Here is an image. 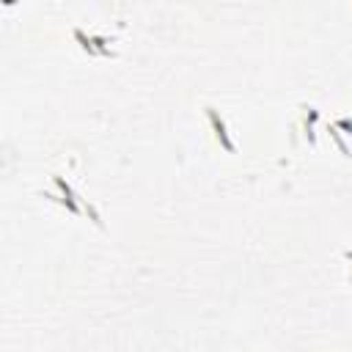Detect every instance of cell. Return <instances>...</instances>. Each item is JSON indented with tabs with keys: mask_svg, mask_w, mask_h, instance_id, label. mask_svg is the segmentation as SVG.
<instances>
[{
	"mask_svg": "<svg viewBox=\"0 0 352 352\" xmlns=\"http://www.w3.org/2000/svg\"><path fill=\"white\" fill-rule=\"evenodd\" d=\"M204 113H206V121H209V129H212L217 146H220L226 154H236V143H234V138H231V132H228V124H226L223 113H220L214 104H204Z\"/></svg>",
	"mask_w": 352,
	"mask_h": 352,
	"instance_id": "obj_1",
	"label": "cell"
},
{
	"mask_svg": "<svg viewBox=\"0 0 352 352\" xmlns=\"http://www.w3.org/2000/svg\"><path fill=\"white\" fill-rule=\"evenodd\" d=\"M300 110H305V118H302V135L308 140L311 148H316V135H314V124L319 121V110L314 104H300Z\"/></svg>",
	"mask_w": 352,
	"mask_h": 352,
	"instance_id": "obj_2",
	"label": "cell"
},
{
	"mask_svg": "<svg viewBox=\"0 0 352 352\" xmlns=\"http://www.w3.org/2000/svg\"><path fill=\"white\" fill-rule=\"evenodd\" d=\"M324 132H327V138H333V140H336V146H338V151H341L344 157H349V146L344 143V138H341V132H338V129H336L333 124H327V126H324Z\"/></svg>",
	"mask_w": 352,
	"mask_h": 352,
	"instance_id": "obj_3",
	"label": "cell"
},
{
	"mask_svg": "<svg viewBox=\"0 0 352 352\" xmlns=\"http://www.w3.org/2000/svg\"><path fill=\"white\" fill-rule=\"evenodd\" d=\"M333 126L336 129H344V135H352V118H336Z\"/></svg>",
	"mask_w": 352,
	"mask_h": 352,
	"instance_id": "obj_4",
	"label": "cell"
},
{
	"mask_svg": "<svg viewBox=\"0 0 352 352\" xmlns=\"http://www.w3.org/2000/svg\"><path fill=\"white\" fill-rule=\"evenodd\" d=\"M341 256H344V258H346V261H352V250H344V253H341Z\"/></svg>",
	"mask_w": 352,
	"mask_h": 352,
	"instance_id": "obj_5",
	"label": "cell"
},
{
	"mask_svg": "<svg viewBox=\"0 0 352 352\" xmlns=\"http://www.w3.org/2000/svg\"><path fill=\"white\" fill-rule=\"evenodd\" d=\"M346 280H349V283H352V272H349V278H346Z\"/></svg>",
	"mask_w": 352,
	"mask_h": 352,
	"instance_id": "obj_6",
	"label": "cell"
}]
</instances>
